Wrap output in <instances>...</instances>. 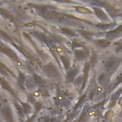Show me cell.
I'll return each mask as SVG.
<instances>
[{
	"mask_svg": "<svg viewBox=\"0 0 122 122\" xmlns=\"http://www.w3.org/2000/svg\"><path fill=\"white\" fill-rule=\"evenodd\" d=\"M1 51H3V52H5L6 54H9L11 58H13V59H16V55H15V53L13 52V51H11L9 48H7V47H3V48H1Z\"/></svg>",
	"mask_w": 122,
	"mask_h": 122,
	"instance_id": "6da1fadb",
	"label": "cell"
}]
</instances>
